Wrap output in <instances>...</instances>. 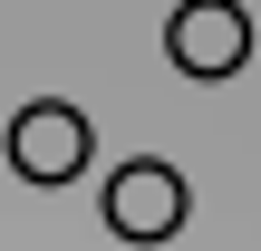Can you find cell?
I'll use <instances>...</instances> for the list:
<instances>
[{"mask_svg": "<svg viewBox=\"0 0 261 251\" xmlns=\"http://www.w3.org/2000/svg\"><path fill=\"white\" fill-rule=\"evenodd\" d=\"M184 174L165 164V155H136V164H116L107 174V232L116 242H174L184 232Z\"/></svg>", "mask_w": 261, "mask_h": 251, "instance_id": "2", "label": "cell"}, {"mask_svg": "<svg viewBox=\"0 0 261 251\" xmlns=\"http://www.w3.org/2000/svg\"><path fill=\"white\" fill-rule=\"evenodd\" d=\"M165 58L184 68V77H242V58H252V10L242 0H184L174 19H165Z\"/></svg>", "mask_w": 261, "mask_h": 251, "instance_id": "3", "label": "cell"}, {"mask_svg": "<svg viewBox=\"0 0 261 251\" xmlns=\"http://www.w3.org/2000/svg\"><path fill=\"white\" fill-rule=\"evenodd\" d=\"M87 106H68V97H39V106H19L10 116V135H0V155H10V174L19 184H77L87 174Z\"/></svg>", "mask_w": 261, "mask_h": 251, "instance_id": "1", "label": "cell"}]
</instances>
